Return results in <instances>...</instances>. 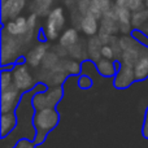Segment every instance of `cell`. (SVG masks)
I'll use <instances>...</instances> for the list:
<instances>
[{
	"mask_svg": "<svg viewBox=\"0 0 148 148\" xmlns=\"http://www.w3.org/2000/svg\"><path fill=\"white\" fill-rule=\"evenodd\" d=\"M59 121V114L56 110L52 108H44V109H38L34 118V125L38 130V138L36 142H42L47 133L57 125Z\"/></svg>",
	"mask_w": 148,
	"mask_h": 148,
	"instance_id": "6da1fadb",
	"label": "cell"
},
{
	"mask_svg": "<svg viewBox=\"0 0 148 148\" xmlns=\"http://www.w3.org/2000/svg\"><path fill=\"white\" fill-rule=\"evenodd\" d=\"M65 25V16L62 12V8L57 7L48 13L46 23V36L48 39H56L61 31L62 26Z\"/></svg>",
	"mask_w": 148,
	"mask_h": 148,
	"instance_id": "7a4b0ae2",
	"label": "cell"
},
{
	"mask_svg": "<svg viewBox=\"0 0 148 148\" xmlns=\"http://www.w3.org/2000/svg\"><path fill=\"white\" fill-rule=\"evenodd\" d=\"M4 30L13 36H27V38H30V35L33 34V31H30V29H29L27 18L22 17V16H18V17L9 20L5 25Z\"/></svg>",
	"mask_w": 148,
	"mask_h": 148,
	"instance_id": "3957f363",
	"label": "cell"
},
{
	"mask_svg": "<svg viewBox=\"0 0 148 148\" xmlns=\"http://www.w3.org/2000/svg\"><path fill=\"white\" fill-rule=\"evenodd\" d=\"M26 0H3L1 1V18L3 22L7 20L18 17L20 12L23 9Z\"/></svg>",
	"mask_w": 148,
	"mask_h": 148,
	"instance_id": "277c9868",
	"label": "cell"
},
{
	"mask_svg": "<svg viewBox=\"0 0 148 148\" xmlns=\"http://www.w3.org/2000/svg\"><path fill=\"white\" fill-rule=\"evenodd\" d=\"M18 94H20V90L14 86V84H10L7 88H1V112H10L14 107L16 101L18 99Z\"/></svg>",
	"mask_w": 148,
	"mask_h": 148,
	"instance_id": "5b68a950",
	"label": "cell"
},
{
	"mask_svg": "<svg viewBox=\"0 0 148 148\" xmlns=\"http://www.w3.org/2000/svg\"><path fill=\"white\" fill-rule=\"evenodd\" d=\"M60 97H61V90L56 88L52 92H48V94H46V95H42V94L36 95V96L34 97V105H35L36 109H44L46 107L52 108L59 101Z\"/></svg>",
	"mask_w": 148,
	"mask_h": 148,
	"instance_id": "8992f818",
	"label": "cell"
},
{
	"mask_svg": "<svg viewBox=\"0 0 148 148\" xmlns=\"http://www.w3.org/2000/svg\"><path fill=\"white\" fill-rule=\"evenodd\" d=\"M13 83L20 91L29 90L33 84V79L26 66H17V69L13 73Z\"/></svg>",
	"mask_w": 148,
	"mask_h": 148,
	"instance_id": "52a82bcc",
	"label": "cell"
},
{
	"mask_svg": "<svg viewBox=\"0 0 148 148\" xmlns=\"http://www.w3.org/2000/svg\"><path fill=\"white\" fill-rule=\"evenodd\" d=\"M81 29L83 30L84 34H87V35H95V34L97 33V30H99L97 18L95 17V16L90 14V13L82 16V18H81Z\"/></svg>",
	"mask_w": 148,
	"mask_h": 148,
	"instance_id": "ba28073f",
	"label": "cell"
},
{
	"mask_svg": "<svg viewBox=\"0 0 148 148\" xmlns=\"http://www.w3.org/2000/svg\"><path fill=\"white\" fill-rule=\"evenodd\" d=\"M46 49H47V46H44V44H42V46H36L34 49H31V51L29 52V55H27L29 64L36 66V65H38L39 62H40L42 60L44 59Z\"/></svg>",
	"mask_w": 148,
	"mask_h": 148,
	"instance_id": "9c48e42d",
	"label": "cell"
},
{
	"mask_svg": "<svg viewBox=\"0 0 148 148\" xmlns=\"http://www.w3.org/2000/svg\"><path fill=\"white\" fill-rule=\"evenodd\" d=\"M78 40V34H77L75 29H68L66 31H64V34L60 38V44L62 47H66V48H70L72 46L77 43Z\"/></svg>",
	"mask_w": 148,
	"mask_h": 148,
	"instance_id": "30bf717a",
	"label": "cell"
},
{
	"mask_svg": "<svg viewBox=\"0 0 148 148\" xmlns=\"http://www.w3.org/2000/svg\"><path fill=\"white\" fill-rule=\"evenodd\" d=\"M134 74H135V79H143L148 75V57L143 56L138 59V61L135 62Z\"/></svg>",
	"mask_w": 148,
	"mask_h": 148,
	"instance_id": "8fae6325",
	"label": "cell"
},
{
	"mask_svg": "<svg viewBox=\"0 0 148 148\" xmlns=\"http://www.w3.org/2000/svg\"><path fill=\"white\" fill-rule=\"evenodd\" d=\"M16 125V117L12 112H5L1 116V135L5 136L8 131H10Z\"/></svg>",
	"mask_w": 148,
	"mask_h": 148,
	"instance_id": "7c38bea8",
	"label": "cell"
},
{
	"mask_svg": "<svg viewBox=\"0 0 148 148\" xmlns=\"http://www.w3.org/2000/svg\"><path fill=\"white\" fill-rule=\"evenodd\" d=\"M53 0H34L33 5V12H35L38 16H44L47 13H49V8H51V4Z\"/></svg>",
	"mask_w": 148,
	"mask_h": 148,
	"instance_id": "4fadbf2b",
	"label": "cell"
},
{
	"mask_svg": "<svg viewBox=\"0 0 148 148\" xmlns=\"http://www.w3.org/2000/svg\"><path fill=\"white\" fill-rule=\"evenodd\" d=\"M104 46L100 38H92L88 43V51L90 55L92 56V59H97V57L101 55V47Z\"/></svg>",
	"mask_w": 148,
	"mask_h": 148,
	"instance_id": "5bb4252c",
	"label": "cell"
},
{
	"mask_svg": "<svg viewBox=\"0 0 148 148\" xmlns=\"http://www.w3.org/2000/svg\"><path fill=\"white\" fill-rule=\"evenodd\" d=\"M148 20V9L146 8H142V9L139 10H135V12L133 13V17H131V23H133V26H140L143 25L144 22Z\"/></svg>",
	"mask_w": 148,
	"mask_h": 148,
	"instance_id": "9a60e30c",
	"label": "cell"
},
{
	"mask_svg": "<svg viewBox=\"0 0 148 148\" xmlns=\"http://www.w3.org/2000/svg\"><path fill=\"white\" fill-rule=\"evenodd\" d=\"M97 69L103 75H112L116 72V66L108 60H101L99 62V65H97Z\"/></svg>",
	"mask_w": 148,
	"mask_h": 148,
	"instance_id": "2e32d148",
	"label": "cell"
},
{
	"mask_svg": "<svg viewBox=\"0 0 148 148\" xmlns=\"http://www.w3.org/2000/svg\"><path fill=\"white\" fill-rule=\"evenodd\" d=\"M12 75H10V72L8 70H3L1 73V88H7L8 86L12 84Z\"/></svg>",
	"mask_w": 148,
	"mask_h": 148,
	"instance_id": "e0dca14e",
	"label": "cell"
},
{
	"mask_svg": "<svg viewBox=\"0 0 148 148\" xmlns=\"http://www.w3.org/2000/svg\"><path fill=\"white\" fill-rule=\"evenodd\" d=\"M36 20H38V14L35 12H33L30 16L27 17V25H29V29L30 31H33L35 29V25H36Z\"/></svg>",
	"mask_w": 148,
	"mask_h": 148,
	"instance_id": "ac0fdd59",
	"label": "cell"
},
{
	"mask_svg": "<svg viewBox=\"0 0 148 148\" xmlns=\"http://www.w3.org/2000/svg\"><path fill=\"white\" fill-rule=\"evenodd\" d=\"M113 53H114V51H113L112 47L107 46V44L101 47V55L105 57V59H112V57H113Z\"/></svg>",
	"mask_w": 148,
	"mask_h": 148,
	"instance_id": "d6986e66",
	"label": "cell"
},
{
	"mask_svg": "<svg viewBox=\"0 0 148 148\" xmlns=\"http://www.w3.org/2000/svg\"><path fill=\"white\" fill-rule=\"evenodd\" d=\"M91 86V81L88 79V77H81L79 78V87L81 88H88V87Z\"/></svg>",
	"mask_w": 148,
	"mask_h": 148,
	"instance_id": "ffe728a7",
	"label": "cell"
},
{
	"mask_svg": "<svg viewBox=\"0 0 148 148\" xmlns=\"http://www.w3.org/2000/svg\"><path fill=\"white\" fill-rule=\"evenodd\" d=\"M14 148H33V144H31L27 139H21V140L16 144Z\"/></svg>",
	"mask_w": 148,
	"mask_h": 148,
	"instance_id": "44dd1931",
	"label": "cell"
},
{
	"mask_svg": "<svg viewBox=\"0 0 148 148\" xmlns=\"http://www.w3.org/2000/svg\"><path fill=\"white\" fill-rule=\"evenodd\" d=\"M143 135L148 138V110H147V116H146V122H144V127H143Z\"/></svg>",
	"mask_w": 148,
	"mask_h": 148,
	"instance_id": "7402d4cb",
	"label": "cell"
},
{
	"mask_svg": "<svg viewBox=\"0 0 148 148\" xmlns=\"http://www.w3.org/2000/svg\"><path fill=\"white\" fill-rule=\"evenodd\" d=\"M144 5H146V7L148 8V0H144Z\"/></svg>",
	"mask_w": 148,
	"mask_h": 148,
	"instance_id": "603a6c76",
	"label": "cell"
},
{
	"mask_svg": "<svg viewBox=\"0 0 148 148\" xmlns=\"http://www.w3.org/2000/svg\"><path fill=\"white\" fill-rule=\"evenodd\" d=\"M147 34H148V29H147Z\"/></svg>",
	"mask_w": 148,
	"mask_h": 148,
	"instance_id": "cb8c5ba5",
	"label": "cell"
}]
</instances>
